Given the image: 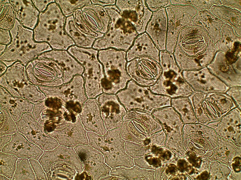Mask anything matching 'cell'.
<instances>
[{
    "label": "cell",
    "mask_w": 241,
    "mask_h": 180,
    "mask_svg": "<svg viewBox=\"0 0 241 180\" xmlns=\"http://www.w3.org/2000/svg\"><path fill=\"white\" fill-rule=\"evenodd\" d=\"M66 18L55 0L50 3L45 10L40 13L33 30L35 41L47 42L52 49L56 50H67L75 45L64 30Z\"/></svg>",
    "instance_id": "obj_1"
},
{
    "label": "cell",
    "mask_w": 241,
    "mask_h": 180,
    "mask_svg": "<svg viewBox=\"0 0 241 180\" xmlns=\"http://www.w3.org/2000/svg\"><path fill=\"white\" fill-rule=\"evenodd\" d=\"M104 7L110 19L108 29L103 37L96 39L92 48L98 50L112 48L126 52L139 34L115 5Z\"/></svg>",
    "instance_id": "obj_2"
},
{
    "label": "cell",
    "mask_w": 241,
    "mask_h": 180,
    "mask_svg": "<svg viewBox=\"0 0 241 180\" xmlns=\"http://www.w3.org/2000/svg\"><path fill=\"white\" fill-rule=\"evenodd\" d=\"M87 135L88 145L101 153L105 163L112 169L135 165L134 159L126 152L125 141L121 136L120 128L108 130L103 135L91 132Z\"/></svg>",
    "instance_id": "obj_3"
},
{
    "label": "cell",
    "mask_w": 241,
    "mask_h": 180,
    "mask_svg": "<svg viewBox=\"0 0 241 180\" xmlns=\"http://www.w3.org/2000/svg\"><path fill=\"white\" fill-rule=\"evenodd\" d=\"M126 52L112 48L98 50V57L104 75L102 82L103 93L116 94L131 79L126 70Z\"/></svg>",
    "instance_id": "obj_4"
},
{
    "label": "cell",
    "mask_w": 241,
    "mask_h": 180,
    "mask_svg": "<svg viewBox=\"0 0 241 180\" xmlns=\"http://www.w3.org/2000/svg\"><path fill=\"white\" fill-rule=\"evenodd\" d=\"M67 51L84 68L82 75L86 94L97 96L103 93L102 82L104 75L103 66L98 57V50L74 45Z\"/></svg>",
    "instance_id": "obj_5"
},
{
    "label": "cell",
    "mask_w": 241,
    "mask_h": 180,
    "mask_svg": "<svg viewBox=\"0 0 241 180\" xmlns=\"http://www.w3.org/2000/svg\"><path fill=\"white\" fill-rule=\"evenodd\" d=\"M10 31L12 40L3 53L5 55H35L48 51L51 49L48 43L35 41L33 30L24 26L16 19Z\"/></svg>",
    "instance_id": "obj_6"
},
{
    "label": "cell",
    "mask_w": 241,
    "mask_h": 180,
    "mask_svg": "<svg viewBox=\"0 0 241 180\" xmlns=\"http://www.w3.org/2000/svg\"><path fill=\"white\" fill-rule=\"evenodd\" d=\"M116 95L127 111L140 110L151 112L160 103L158 96L151 93L147 86L140 85L132 79Z\"/></svg>",
    "instance_id": "obj_7"
},
{
    "label": "cell",
    "mask_w": 241,
    "mask_h": 180,
    "mask_svg": "<svg viewBox=\"0 0 241 180\" xmlns=\"http://www.w3.org/2000/svg\"><path fill=\"white\" fill-rule=\"evenodd\" d=\"M191 8L189 5L171 4L165 8L168 20L166 50L169 52H173L180 32L191 24Z\"/></svg>",
    "instance_id": "obj_8"
},
{
    "label": "cell",
    "mask_w": 241,
    "mask_h": 180,
    "mask_svg": "<svg viewBox=\"0 0 241 180\" xmlns=\"http://www.w3.org/2000/svg\"><path fill=\"white\" fill-rule=\"evenodd\" d=\"M82 165V172L90 180H102L110 176L112 169L105 163L99 151L89 145H78L74 148Z\"/></svg>",
    "instance_id": "obj_9"
},
{
    "label": "cell",
    "mask_w": 241,
    "mask_h": 180,
    "mask_svg": "<svg viewBox=\"0 0 241 180\" xmlns=\"http://www.w3.org/2000/svg\"><path fill=\"white\" fill-rule=\"evenodd\" d=\"M199 101L201 109L211 122L219 120L237 107L232 98L224 92L201 93Z\"/></svg>",
    "instance_id": "obj_10"
},
{
    "label": "cell",
    "mask_w": 241,
    "mask_h": 180,
    "mask_svg": "<svg viewBox=\"0 0 241 180\" xmlns=\"http://www.w3.org/2000/svg\"><path fill=\"white\" fill-rule=\"evenodd\" d=\"M122 16L133 26L138 34L145 32L153 14L145 0H116Z\"/></svg>",
    "instance_id": "obj_11"
},
{
    "label": "cell",
    "mask_w": 241,
    "mask_h": 180,
    "mask_svg": "<svg viewBox=\"0 0 241 180\" xmlns=\"http://www.w3.org/2000/svg\"><path fill=\"white\" fill-rule=\"evenodd\" d=\"M38 161L46 173L54 164L64 162L73 166L78 173L82 170V165L74 148L59 145L51 150L44 151Z\"/></svg>",
    "instance_id": "obj_12"
},
{
    "label": "cell",
    "mask_w": 241,
    "mask_h": 180,
    "mask_svg": "<svg viewBox=\"0 0 241 180\" xmlns=\"http://www.w3.org/2000/svg\"><path fill=\"white\" fill-rule=\"evenodd\" d=\"M99 96L103 99L101 115L106 129L120 128L127 111L116 94L103 93Z\"/></svg>",
    "instance_id": "obj_13"
},
{
    "label": "cell",
    "mask_w": 241,
    "mask_h": 180,
    "mask_svg": "<svg viewBox=\"0 0 241 180\" xmlns=\"http://www.w3.org/2000/svg\"><path fill=\"white\" fill-rule=\"evenodd\" d=\"M1 151L14 155L18 158L38 160L44 151L28 140L23 134L17 132L12 136L10 141Z\"/></svg>",
    "instance_id": "obj_14"
},
{
    "label": "cell",
    "mask_w": 241,
    "mask_h": 180,
    "mask_svg": "<svg viewBox=\"0 0 241 180\" xmlns=\"http://www.w3.org/2000/svg\"><path fill=\"white\" fill-rule=\"evenodd\" d=\"M168 20L165 8L153 12L145 32L160 51L166 50Z\"/></svg>",
    "instance_id": "obj_15"
},
{
    "label": "cell",
    "mask_w": 241,
    "mask_h": 180,
    "mask_svg": "<svg viewBox=\"0 0 241 180\" xmlns=\"http://www.w3.org/2000/svg\"><path fill=\"white\" fill-rule=\"evenodd\" d=\"M44 53L48 58L56 61L62 68L64 83L69 82L75 76L83 74V66L67 50L52 49Z\"/></svg>",
    "instance_id": "obj_16"
},
{
    "label": "cell",
    "mask_w": 241,
    "mask_h": 180,
    "mask_svg": "<svg viewBox=\"0 0 241 180\" xmlns=\"http://www.w3.org/2000/svg\"><path fill=\"white\" fill-rule=\"evenodd\" d=\"M17 19L25 27L33 30L37 23L40 12L32 0H10Z\"/></svg>",
    "instance_id": "obj_17"
},
{
    "label": "cell",
    "mask_w": 241,
    "mask_h": 180,
    "mask_svg": "<svg viewBox=\"0 0 241 180\" xmlns=\"http://www.w3.org/2000/svg\"><path fill=\"white\" fill-rule=\"evenodd\" d=\"M159 50L145 32L139 34L130 47L126 52L127 62L142 56H158Z\"/></svg>",
    "instance_id": "obj_18"
},
{
    "label": "cell",
    "mask_w": 241,
    "mask_h": 180,
    "mask_svg": "<svg viewBox=\"0 0 241 180\" xmlns=\"http://www.w3.org/2000/svg\"><path fill=\"white\" fill-rule=\"evenodd\" d=\"M241 109L237 107L220 119L206 125L218 134H240L241 122Z\"/></svg>",
    "instance_id": "obj_19"
},
{
    "label": "cell",
    "mask_w": 241,
    "mask_h": 180,
    "mask_svg": "<svg viewBox=\"0 0 241 180\" xmlns=\"http://www.w3.org/2000/svg\"><path fill=\"white\" fill-rule=\"evenodd\" d=\"M18 128L28 140L43 151L52 150L59 145L55 139L48 134L44 133L39 127H20Z\"/></svg>",
    "instance_id": "obj_20"
},
{
    "label": "cell",
    "mask_w": 241,
    "mask_h": 180,
    "mask_svg": "<svg viewBox=\"0 0 241 180\" xmlns=\"http://www.w3.org/2000/svg\"><path fill=\"white\" fill-rule=\"evenodd\" d=\"M81 10L93 21L101 33L104 34L107 32L110 19L104 6L92 4L84 6Z\"/></svg>",
    "instance_id": "obj_21"
},
{
    "label": "cell",
    "mask_w": 241,
    "mask_h": 180,
    "mask_svg": "<svg viewBox=\"0 0 241 180\" xmlns=\"http://www.w3.org/2000/svg\"><path fill=\"white\" fill-rule=\"evenodd\" d=\"M171 106L179 114L184 124L198 123L189 98H172Z\"/></svg>",
    "instance_id": "obj_22"
},
{
    "label": "cell",
    "mask_w": 241,
    "mask_h": 180,
    "mask_svg": "<svg viewBox=\"0 0 241 180\" xmlns=\"http://www.w3.org/2000/svg\"><path fill=\"white\" fill-rule=\"evenodd\" d=\"M64 29L75 45L84 48L92 47L96 39L86 37L77 29L74 25L73 15L66 18Z\"/></svg>",
    "instance_id": "obj_23"
},
{
    "label": "cell",
    "mask_w": 241,
    "mask_h": 180,
    "mask_svg": "<svg viewBox=\"0 0 241 180\" xmlns=\"http://www.w3.org/2000/svg\"><path fill=\"white\" fill-rule=\"evenodd\" d=\"M77 173L72 165L61 162L54 164L46 174L48 180H73Z\"/></svg>",
    "instance_id": "obj_24"
},
{
    "label": "cell",
    "mask_w": 241,
    "mask_h": 180,
    "mask_svg": "<svg viewBox=\"0 0 241 180\" xmlns=\"http://www.w3.org/2000/svg\"><path fill=\"white\" fill-rule=\"evenodd\" d=\"M0 29L10 30L16 19L15 11L10 0H0Z\"/></svg>",
    "instance_id": "obj_25"
},
{
    "label": "cell",
    "mask_w": 241,
    "mask_h": 180,
    "mask_svg": "<svg viewBox=\"0 0 241 180\" xmlns=\"http://www.w3.org/2000/svg\"><path fill=\"white\" fill-rule=\"evenodd\" d=\"M18 158L14 155L0 152V174L12 180Z\"/></svg>",
    "instance_id": "obj_26"
},
{
    "label": "cell",
    "mask_w": 241,
    "mask_h": 180,
    "mask_svg": "<svg viewBox=\"0 0 241 180\" xmlns=\"http://www.w3.org/2000/svg\"><path fill=\"white\" fill-rule=\"evenodd\" d=\"M12 180H36L29 159L26 158H18Z\"/></svg>",
    "instance_id": "obj_27"
},
{
    "label": "cell",
    "mask_w": 241,
    "mask_h": 180,
    "mask_svg": "<svg viewBox=\"0 0 241 180\" xmlns=\"http://www.w3.org/2000/svg\"><path fill=\"white\" fill-rule=\"evenodd\" d=\"M66 17L73 15L76 10L92 4L91 0H55Z\"/></svg>",
    "instance_id": "obj_28"
},
{
    "label": "cell",
    "mask_w": 241,
    "mask_h": 180,
    "mask_svg": "<svg viewBox=\"0 0 241 180\" xmlns=\"http://www.w3.org/2000/svg\"><path fill=\"white\" fill-rule=\"evenodd\" d=\"M144 144L125 141V146L127 154L133 159L141 157L144 154L146 148Z\"/></svg>",
    "instance_id": "obj_29"
},
{
    "label": "cell",
    "mask_w": 241,
    "mask_h": 180,
    "mask_svg": "<svg viewBox=\"0 0 241 180\" xmlns=\"http://www.w3.org/2000/svg\"><path fill=\"white\" fill-rule=\"evenodd\" d=\"M29 161L36 180H48L46 173L38 161L33 159Z\"/></svg>",
    "instance_id": "obj_30"
},
{
    "label": "cell",
    "mask_w": 241,
    "mask_h": 180,
    "mask_svg": "<svg viewBox=\"0 0 241 180\" xmlns=\"http://www.w3.org/2000/svg\"><path fill=\"white\" fill-rule=\"evenodd\" d=\"M149 9L152 12L171 4L170 0H145Z\"/></svg>",
    "instance_id": "obj_31"
},
{
    "label": "cell",
    "mask_w": 241,
    "mask_h": 180,
    "mask_svg": "<svg viewBox=\"0 0 241 180\" xmlns=\"http://www.w3.org/2000/svg\"><path fill=\"white\" fill-rule=\"evenodd\" d=\"M226 93L233 99L237 107L241 109V89L239 88H232Z\"/></svg>",
    "instance_id": "obj_32"
},
{
    "label": "cell",
    "mask_w": 241,
    "mask_h": 180,
    "mask_svg": "<svg viewBox=\"0 0 241 180\" xmlns=\"http://www.w3.org/2000/svg\"><path fill=\"white\" fill-rule=\"evenodd\" d=\"M11 40L10 30L0 29V44L7 45L10 44Z\"/></svg>",
    "instance_id": "obj_33"
},
{
    "label": "cell",
    "mask_w": 241,
    "mask_h": 180,
    "mask_svg": "<svg viewBox=\"0 0 241 180\" xmlns=\"http://www.w3.org/2000/svg\"><path fill=\"white\" fill-rule=\"evenodd\" d=\"M55 0H32L36 8L40 12L45 10L48 5Z\"/></svg>",
    "instance_id": "obj_34"
},
{
    "label": "cell",
    "mask_w": 241,
    "mask_h": 180,
    "mask_svg": "<svg viewBox=\"0 0 241 180\" xmlns=\"http://www.w3.org/2000/svg\"><path fill=\"white\" fill-rule=\"evenodd\" d=\"M12 136L10 135H1L0 141V151H1L4 147L11 140Z\"/></svg>",
    "instance_id": "obj_35"
},
{
    "label": "cell",
    "mask_w": 241,
    "mask_h": 180,
    "mask_svg": "<svg viewBox=\"0 0 241 180\" xmlns=\"http://www.w3.org/2000/svg\"><path fill=\"white\" fill-rule=\"evenodd\" d=\"M92 4H97L105 7L115 5L116 0H91Z\"/></svg>",
    "instance_id": "obj_36"
},
{
    "label": "cell",
    "mask_w": 241,
    "mask_h": 180,
    "mask_svg": "<svg viewBox=\"0 0 241 180\" xmlns=\"http://www.w3.org/2000/svg\"><path fill=\"white\" fill-rule=\"evenodd\" d=\"M124 180L122 178L116 176L110 175L102 178V180Z\"/></svg>",
    "instance_id": "obj_37"
},
{
    "label": "cell",
    "mask_w": 241,
    "mask_h": 180,
    "mask_svg": "<svg viewBox=\"0 0 241 180\" xmlns=\"http://www.w3.org/2000/svg\"><path fill=\"white\" fill-rule=\"evenodd\" d=\"M6 176L1 174L0 175V180H10Z\"/></svg>",
    "instance_id": "obj_38"
}]
</instances>
